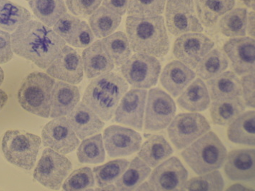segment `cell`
<instances>
[{"mask_svg": "<svg viewBox=\"0 0 255 191\" xmlns=\"http://www.w3.org/2000/svg\"><path fill=\"white\" fill-rule=\"evenodd\" d=\"M207 87L212 101L241 97L243 95L241 81L233 72H223L215 78L209 80Z\"/></svg>", "mask_w": 255, "mask_h": 191, "instance_id": "25", "label": "cell"}, {"mask_svg": "<svg viewBox=\"0 0 255 191\" xmlns=\"http://www.w3.org/2000/svg\"><path fill=\"white\" fill-rule=\"evenodd\" d=\"M42 139L45 147L63 155L75 151L80 145L76 133L64 116L54 118L44 126Z\"/></svg>", "mask_w": 255, "mask_h": 191, "instance_id": "12", "label": "cell"}, {"mask_svg": "<svg viewBox=\"0 0 255 191\" xmlns=\"http://www.w3.org/2000/svg\"><path fill=\"white\" fill-rule=\"evenodd\" d=\"M227 156L226 147L212 131L196 140L182 152L186 164L199 176L221 169Z\"/></svg>", "mask_w": 255, "mask_h": 191, "instance_id": "4", "label": "cell"}, {"mask_svg": "<svg viewBox=\"0 0 255 191\" xmlns=\"http://www.w3.org/2000/svg\"><path fill=\"white\" fill-rule=\"evenodd\" d=\"M103 0H66V6L75 16H85L93 14Z\"/></svg>", "mask_w": 255, "mask_h": 191, "instance_id": "43", "label": "cell"}, {"mask_svg": "<svg viewBox=\"0 0 255 191\" xmlns=\"http://www.w3.org/2000/svg\"><path fill=\"white\" fill-rule=\"evenodd\" d=\"M101 42L115 65H123L131 57L130 44L124 32H115L103 38Z\"/></svg>", "mask_w": 255, "mask_h": 191, "instance_id": "36", "label": "cell"}, {"mask_svg": "<svg viewBox=\"0 0 255 191\" xmlns=\"http://www.w3.org/2000/svg\"><path fill=\"white\" fill-rule=\"evenodd\" d=\"M255 114L254 111L243 112L230 123L228 129L230 141L237 144L255 146Z\"/></svg>", "mask_w": 255, "mask_h": 191, "instance_id": "29", "label": "cell"}, {"mask_svg": "<svg viewBox=\"0 0 255 191\" xmlns=\"http://www.w3.org/2000/svg\"><path fill=\"white\" fill-rule=\"evenodd\" d=\"M241 81L243 90V101L246 106L255 108V72L247 74L243 77Z\"/></svg>", "mask_w": 255, "mask_h": 191, "instance_id": "44", "label": "cell"}, {"mask_svg": "<svg viewBox=\"0 0 255 191\" xmlns=\"http://www.w3.org/2000/svg\"><path fill=\"white\" fill-rule=\"evenodd\" d=\"M104 143L111 158L130 156L139 151L142 138L134 130L123 126H109L104 131Z\"/></svg>", "mask_w": 255, "mask_h": 191, "instance_id": "14", "label": "cell"}, {"mask_svg": "<svg viewBox=\"0 0 255 191\" xmlns=\"http://www.w3.org/2000/svg\"><path fill=\"white\" fill-rule=\"evenodd\" d=\"M82 62L87 78H96L111 72L115 64L107 53L101 40L87 47L82 52Z\"/></svg>", "mask_w": 255, "mask_h": 191, "instance_id": "23", "label": "cell"}, {"mask_svg": "<svg viewBox=\"0 0 255 191\" xmlns=\"http://www.w3.org/2000/svg\"><path fill=\"white\" fill-rule=\"evenodd\" d=\"M247 21V9L245 8H236L223 16L220 21V29L226 37H244L246 34Z\"/></svg>", "mask_w": 255, "mask_h": 191, "instance_id": "37", "label": "cell"}, {"mask_svg": "<svg viewBox=\"0 0 255 191\" xmlns=\"http://www.w3.org/2000/svg\"><path fill=\"white\" fill-rule=\"evenodd\" d=\"M26 1H30V0H26Z\"/></svg>", "mask_w": 255, "mask_h": 191, "instance_id": "53", "label": "cell"}, {"mask_svg": "<svg viewBox=\"0 0 255 191\" xmlns=\"http://www.w3.org/2000/svg\"><path fill=\"white\" fill-rule=\"evenodd\" d=\"M53 30L65 42L77 48H86L93 44L95 35L85 21L66 13L53 26Z\"/></svg>", "mask_w": 255, "mask_h": 191, "instance_id": "18", "label": "cell"}, {"mask_svg": "<svg viewBox=\"0 0 255 191\" xmlns=\"http://www.w3.org/2000/svg\"><path fill=\"white\" fill-rule=\"evenodd\" d=\"M224 187L223 176L220 171L215 170L186 181L182 191H223Z\"/></svg>", "mask_w": 255, "mask_h": 191, "instance_id": "40", "label": "cell"}, {"mask_svg": "<svg viewBox=\"0 0 255 191\" xmlns=\"http://www.w3.org/2000/svg\"><path fill=\"white\" fill-rule=\"evenodd\" d=\"M94 186L95 178L92 169L84 167L74 171L67 177L62 185V189L67 191H86Z\"/></svg>", "mask_w": 255, "mask_h": 191, "instance_id": "42", "label": "cell"}, {"mask_svg": "<svg viewBox=\"0 0 255 191\" xmlns=\"http://www.w3.org/2000/svg\"><path fill=\"white\" fill-rule=\"evenodd\" d=\"M196 74L179 61H172L165 66L161 74L162 87L173 97L180 95L193 82Z\"/></svg>", "mask_w": 255, "mask_h": 191, "instance_id": "22", "label": "cell"}, {"mask_svg": "<svg viewBox=\"0 0 255 191\" xmlns=\"http://www.w3.org/2000/svg\"><path fill=\"white\" fill-rule=\"evenodd\" d=\"M29 4L36 17L49 27L67 11L64 0H30Z\"/></svg>", "mask_w": 255, "mask_h": 191, "instance_id": "31", "label": "cell"}, {"mask_svg": "<svg viewBox=\"0 0 255 191\" xmlns=\"http://www.w3.org/2000/svg\"><path fill=\"white\" fill-rule=\"evenodd\" d=\"M4 72H3L2 69L0 67V86H1V84H2L3 82H4Z\"/></svg>", "mask_w": 255, "mask_h": 191, "instance_id": "52", "label": "cell"}, {"mask_svg": "<svg viewBox=\"0 0 255 191\" xmlns=\"http://www.w3.org/2000/svg\"><path fill=\"white\" fill-rule=\"evenodd\" d=\"M214 46L215 43L201 33H187L176 39L173 53L179 62L190 69H195Z\"/></svg>", "mask_w": 255, "mask_h": 191, "instance_id": "13", "label": "cell"}, {"mask_svg": "<svg viewBox=\"0 0 255 191\" xmlns=\"http://www.w3.org/2000/svg\"><path fill=\"white\" fill-rule=\"evenodd\" d=\"M247 29L248 34L251 37H255V12L250 11L248 15V21H247Z\"/></svg>", "mask_w": 255, "mask_h": 191, "instance_id": "47", "label": "cell"}, {"mask_svg": "<svg viewBox=\"0 0 255 191\" xmlns=\"http://www.w3.org/2000/svg\"><path fill=\"white\" fill-rule=\"evenodd\" d=\"M72 169L70 160L48 148L44 150L34 169L33 177L44 187L59 190Z\"/></svg>", "mask_w": 255, "mask_h": 191, "instance_id": "9", "label": "cell"}, {"mask_svg": "<svg viewBox=\"0 0 255 191\" xmlns=\"http://www.w3.org/2000/svg\"><path fill=\"white\" fill-rule=\"evenodd\" d=\"M166 0H129V16L146 17L161 15L164 11Z\"/></svg>", "mask_w": 255, "mask_h": 191, "instance_id": "41", "label": "cell"}, {"mask_svg": "<svg viewBox=\"0 0 255 191\" xmlns=\"http://www.w3.org/2000/svg\"><path fill=\"white\" fill-rule=\"evenodd\" d=\"M47 75L70 85H78L83 80L82 57L73 48L65 46L47 69Z\"/></svg>", "mask_w": 255, "mask_h": 191, "instance_id": "17", "label": "cell"}, {"mask_svg": "<svg viewBox=\"0 0 255 191\" xmlns=\"http://www.w3.org/2000/svg\"><path fill=\"white\" fill-rule=\"evenodd\" d=\"M147 96V91L140 89L126 92L115 110V121L141 131Z\"/></svg>", "mask_w": 255, "mask_h": 191, "instance_id": "16", "label": "cell"}, {"mask_svg": "<svg viewBox=\"0 0 255 191\" xmlns=\"http://www.w3.org/2000/svg\"><path fill=\"white\" fill-rule=\"evenodd\" d=\"M30 12L9 0H0V29L14 32L19 26L31 20Z\"/></svg>", "mask_w": 255, "mask_h": 191, "instance_id": "33", "label": "cell"}, {"mask_svg": "<svg viewBox=\"0 0 255 191\" xmlns=\"http://www.w3.org/2000/svg\"><path fill=\"white\" fill-rule=\"evenodd\" d=\"M77 155L81 164H98L103 163L105 160V151L102 134L99 133L83 139L77 149Z\"/></svg>", "mask_w": 255, "mask_h": 191, "instance_id": "38", "label": "cell"}, {"mask_svg": "<svg viewBox=\"0 0 255 191\" xmlns=\"http://www.w3.org/2000/svg\"><path fill=\"white\" fill-rule=\"evenodd\" d=\"M228 64L226 55L219 49H213L197 64L196 75L204 80H211L223 73L228 69Z\"/></svg>", "mask_w": 255, "mask_h": 191, "instance_id": "35", "label": "cell"}, {"mask_svg": "<svg viewBox=\"0 0 255 191\" xmlns=\"http://www.w3.org/2000/svg\"><path fill=\"white\" fill-rule=\"evenodd\" d=\"M196 12L202 24L212 27L217 24L220 17L232 10L235 0H195Z\"/></svg>", "mask_w": 255, "mask_h": 191, "instance_id": "30", "label": "cell"}, {"mask_svg": "<svg viewBox=\"0 0 255 191\" xmlns=\"http://www.w3.org/2000/svg\"><path fill=\"white\" fill-rule=\"evenodd\" d=\"M176 108L175 103L168 94L159 88L149 90L144 130L158 131L167 128L175 116Z\"/></svg>", "mask_w": 255, "mask_h": 191, "instance_id": "11", "label": "cell"}, {"mask_svg": "<svg viewBox=\"0 0 255 191\" xmlns=\"http://www.w3.org/2000/svg\"><path fill=\"white\" fill-rule=\"evenodd\" d=\"M242 1L248 7L253 8V9H255V0H242Z\"/></svg>", "mask_w": 255, "mask_h": 191, "instance_id": "50", "label": "cell"}, {"mask_svg": "<svg viewBox=\"0 0 255 191\" xmlns=\"http://www.w3.org/2000/svg\"><path fill=\"white\" fill-rule=\"evenodd\" d=\"M136 191H154L149 182L141 183L135 189Z\"/></svg>", "mask_w": 255, "mask_h": 191, "instance_id": "49", "label": "cell"}, {"mask_svg": "<svg viewBox=\"0 0 255 191\" xmlns=\"http://www.w3.org/2000/svg\"><path fill=\"white\" fill-rule=\"evenodd\" d=\"M128 89L129 86L124 78L110 72L90 82L84 94L82 102L101 119L110 121Z\"/></svg>", "mask_w": 255, "mask_h": 191, "instance_id": "3", "label": "cell"}, {"mask_svg": "<svg viewBox=\"0 0 255 191\" xmlns=\"http://www.w3.org/2000/svg\"><path fill=\"white\" fill-rule=\"evenodd\" d=\"M80 100V92L76 86L64 82L54 84L51 97V118L67 116Z\"/></svg>", "mask_w": 255, "mask_h": 191, "instance_id": "24", "label": "cell"}, {"mask_svg": "<svg viewBox=\"0 0 255 191\" xmlns=\"http://www.w3.org/2000/svg\"><path fill=\"white\" fill-rule=\"evenodd\" d=\"M121 21V16L103 6L98 8L89 19L90 27L94 35L98 38H105L113 34L119 27Z\"/></svg>", "mask_w": 255, "mask_h": 191, "instance_id": "34", "label": "cell"}, {"mask_svg": "<svg viewBox=\"0 0 255 191\" xmlns=\"http://www.w3.org/2000/svg\"><path fill=\"white\" fill-rule=\"evenodd\" d=\"M255 149L233 150L227 156L225 172L234 181L254 180L255 174Z\"/></svg>", "mask_w": 255, "mask_h": 191, "instance_id": "20", "label": "cell"}, {"mask_svg": "<svg viewBox=\"0 0 255 191\" xmlns=\"http://www.w3.org/2000/svg\"><path fill=\"white\" fill-rule=\"evenodd\" d=\"M42 140L37 135L19 130H9L2 138L1 150L6 161L30 171L34 168Z\"/></svg>", "mask_w": 255, "mask_h": 191, "instance_id": "6", "label": "cell"}, {"mask_svg": "<svg viewBox=\"0 0 255 191\" xmlns=\"http://www.w3.org/2000/svg\"><path fill=\"white\" fill-rule=\"evenodd\" d=\"M224 52L231 61L233 69L238 75L255 72V44L252 37L230 39L224 45Z\"/></svg>", "mask_w": 255, "mask_h": 191, "instance_id": "19", "label": "cell"}, {"mask_svg": "<svg viewBox=\"0 0 255 191\" xmlns=\"http://www.w3.org/2000/svg\"><path fill=\"white\" fill-rule=\"evenodd\" d=\"M188 179V171L176 157H172L156 166L149 176V184L154 191H182Z\"/></svg>", "mask_w": 255, "mask_h": 191, "instance_id": "15", "label": "cell"}, {"mask_svg": "<svg viewBox=\"0 0 255 191\" xmlns=\"http://www.w3.org/2000/svg\"><path fill=\"white\" fill-rule=\"evenodd\" d=\"M54 84V79L47 74L38 72L29 74L18 92V102L25 111L42 118H48Z\"/></svg>", "mask_w": 255, "mask_h": 191, "instance_id": "5", "label": "cell"}, {"mask_svg": "<svg viewBox=\"0 0 255 191\" xmlns=\"http://www.w3.org/2000/svg\"><path fill=\"white\" fill-rule=\"evenodd\" d=\"M8 101L7 94L4 90L0 89V111L3 108Z\"/></svg>", "mask_w": 255, "mask_h": 191, "instance_id": "48", "label": "cell"}, {"mask_svg": "<svg viewBox=\"0 0 255 191\" xmlns=\"http://www.w3.org/2000/svg\"><path fill=\"white\" fill-rule=\"evenodd\" d=\"M169 123L168 135L174 147L185 149L210 130L205 116L198 113H184L177 115Z\"/></svg>", "mask_w": 255, "mask_h": 191, "instance_id": "8", "label": "cell"}, {"mask_svg": "<svg viewBox=\"0 0 255 191\" xmlns=\"http://www.w3.org/2000/svg\"><path fill=\"white\" fill-rule=\"evenodd\" d=\"M177 99L181 108L191 112L204 111L210 104V95L206 85L201 79L192 82Z\"/></svg>", "mask_w": 255, "mask_h": 191, "instance_id": "26", "label": "cell"}, {"mask_svg": "<svg viewBox=\"0 0 255 191\" xmlns=\"http://www.w3.org/2000/svg\"><path fill=\"white\" fill-rule=\"evenodd\" d=\"M150 173V167L139 156L135 157L119 179L115 181L117 189L124 191L135 190L149 177Z\"/></svg>", "mask_w": 255, "mask_h": 191, "instance_id": "32", "label": "cell"}, {"mask_svg": "<svg viewBox=\"0 0 255 191\" xmlns=\"http://www.w3.org/2000/svg\"><path fill=\"white\" fill-rule=\"evenodd\" d=\"M128 3L129 0H104L103 6L122 16L128 11Z\"/></svg>", "mask_w": 255, "mask_h": 191, "instance_id": "46", "label": "cell"}, {"mask_svg": "<svg viewBox=\"0 0 255 191\" xmlns=\"http://www.w3.org/2000/svg\"><path fill=\"white\" fill-rule=\"evenodd\" d=\"M161 72L158 59L148 54L136 53L122 65L125 80L131 87L146 90L157 85Z\"/></svg>", "mask_w": 255, "mask_h": 191, "instance_id": "7", "label": "cell"}, {"mask_svg": "<svg viewBox=\"0 0 255 191\" xmlns=\"http://www.w3.org/2000/svg\"><path fill=\"white\" fill-rule=\"evenodd\" d=\"M11 36L6 31L0 29V64L7 63L13 57Z\"/></svg>", "mask_w": 255, "mask_h": 191, "instance_id": "45", "label": "cell"}, {"mask_svg": "<svg viewBox=\"0 0 255 191\" xmlns=\"http://www.w3.org/2000/svg\"><path fill=\"white\" fill-rule=\"evenodd\" d=\"M97 190H102V191H117L118 189L115 187V186H113V184H110V185L105 186L102 189H97Z\"/></svg>", "mask_w": 255, "mask_h": 191, "instance_id": "51", "label": "cell"}, {"mask_svg": "<svg viewBox=\"0 0 255 191\" xmlns=\"http://www.w3.org/2000/svg\"><path fill=\"white\" fill-rule=\"evenodd\" d=\"M67 118L77 137L82 140L100 132L105 126L98 115L83 102L78 103Z\"/></svg>", "mask_w": 255, "mask_h": 191, "instance_id": "21", "label": "cell"}, {"mask_svg": "<svg viewBox=\"0 0 255 191\" xmlns=\"http://www.w3.org/2000/svg\"><path fill=\"white\" fill-rule=\"evenodd\" d=\"M127 37L136 53L162 58L169 50V40L162 15L138 17L128 16Z\"/></svg>", "mask_w": 255, "mask_h": 191, "instance_id": "2", "label": "cell"}, {"mask_svg": "<svg viewBox=\"0 0 255 191\" xmlns=\"http://www.w3.org/2000/svg\"><path fill=\"white\" fill-rule=\"evenodd\" d=\"M246 105L240 97L221 98L213 101L210 114L214 124L226 126L245 111Z\"/></svg>", "mask_w": 255, "mask_h": 191, "instance_id": "28", "label": "cell"}, {"mask_svg": "<svg viewBox=\"0 0 255 191\" xmlns=\"http://www.w3.org/2000/svg\"><path fill=\"white\" fill-rule=\"evenodd\" d=\"M165 17L167 29L172 35L203 32L193 0H167Z\"/></svg>", "mask_w": 255, "mask_h": 191, "instance_id": "10", "label": "cell"}, {"mask_svg": "<svg viewBox=\"0 0 255 191\" xmlns=\"http://www.w3.org/2000/svg\"><path fill=\"white\" fill-rule=\"evenodd\" d=\"M129 164L128 160L117 159L94 168L97 185L98 187L103 188L113 184L125 172Z\"/></svg>", "mask_w": 255, "mask_h": 191, "instance_id": "39", "label": "cell"}, {"mask_svg": "<svg viewBox=\"0 0 255 191\" xmlns=\"http://www.w3.org/2000/svg\"><path fill=\"white\" fill-rule=\"evenodd\" d=\"M12 51L19 57L46 69L66 46L53 29L41 21L29 20L21 24L11 36Z\"/></svg>", "mask_w": 255, "mask_h": 191, "instance_id": "1", "label": "cell"}, {"mask_svg": "<svg viewBox=\"0 0 255 191\" xmlns=\"http://www.w3.org/2000/svg\"><path fill=\"white\" fill-rule=\"evenodd\" d=\"M139 149L138 156L151 168L156 167L173 154L172 146L160 135H153Z\"/></svg>", "mask_w": 255, "mask_h": 191, "instance_id": "27", "label": "cell"}]
</instances>
